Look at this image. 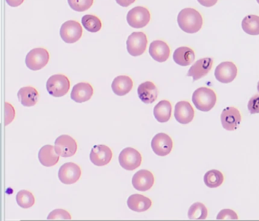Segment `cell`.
<instances>
[{"label":"cell","instance_id":"9c48e42d","mask_svg":"<svg viewBox=\"0 0 259 221\" xmlns=\"http://www.w3.org/2000/svg\"><path fill=\"white\" fill-rule=\"evenodd\" d=\"M55 150L57 154L62 157H70L75 155L78 149L76 141L68 136L62 135L55 141Z\"/></svg>","mask_w":259,"mask_h":221},{"label":"cell","instance_id":"8fae6325","mask_svg":"<svg viewBox=\"0 0 259 221\" xmlns=\"http://www.w3.org/2000/svg\"><path fill=\"white\" fill-rule=\"evenodd\" d=\"M174 142L172 139L165 133H158L151 141V148L154 154L160 157L168 155L172 151Z\"/></svg>","mask_w":259,"mask_h":221},{"label":"cell","instance_id":"8d00e7d4","mask_svg":"<svg viewBox=\"0 0 259 221\" xmlns=\"http://www.w3.org/2000/svg\"><path fill=\"white\" fill-rule=\"evenodd\" d=\"M218 0H198V2L204 7H212L216 5Z\"/></svg>","mask_w":259,"mask_h":221},{"label":"cell","instance_id":"5bb4252c","mask_svg":"<svg viewBox=\"0 0 259 221\" xmlns=\"http://www.w3.org/2000/svg\"><path fill=\"white\" fill-rule=\"evenodd\" d=\"M112 158L113 152L107 145H95L91 151L90 160L95 166H105L111 161Z\"/></svg>","mask_w":259,"mask_h":221},{"label":"cell","instance_id":"44dd1931","mask_svg":"<svg viewBox=\"0 0 259 221\" xmlns=\"http://www.w3.org/2000/svg\"><path fill=\"white\" fill-rule=\"evenodd\" d=\"M60 156L57 154L55 147L53 145H45L40 148L38 153L40 163L47 167L55 166L60 160Z\"/></svg>","mask_w":259,"mask_h":221},{"label":"cell","instance_id":"4fadbf2b","mask_svg":"<svg viewBox=\"0 0 259 221\" xmlns=\"http://www.w3.org/2000/svg\"><path fill=\"white\" fill-rule=\"evenodd\" d=\"M237 67L233 62H223L217 66L214 76L219 82L228 84L237 75Z\"/></svg>","mask_w":259,"mask_h":221},{"label":"cell","instance_id":"f546056e","mask_svg":"<svg viewBox=\"0 0 259 221\" xmlns=\"http://www.w3.org/2000/svg\"><path fill=\"white\" fill-rule=\"evenodd\" d=\"M207 216V209L204 204L195 202L189 207L188 217L189 219H205Z\"/></svg>","mask_w":259,"mask_h":221},{"label":"cell","instance_id":"d6986e66","mask_svg":"<svg viewBox=\"0 0 259 221\" xmlns=\"http://www.w3.org/2000/svg\"><path fill=\"white\" fill-rule=\"evenodd\" d=\"M149 54L153 60L158 63H163L169 59L170 49L166 42L160 40H154L150 45Z\"/></svg>","mask_w":259,"mask_h":221},{"label":"cell","instance_id":"7a4b0ae2","mask_svg":"<svg viewBox=\"0 0 259 221\" xmlns=\"http://www.w3.org/2000/svg\"><path fill=\"white\" fill-rule=\"evenodd\" d=\"M192 99L194 105L198 110L208 112L216 104L217 95L212 89L201 87L194 92Z\"/></svg>","mask_w":259,"mask_h":221},{"label":"cell","instance_id":"836d02e7","mask_svg":"<svg viewBox=\"0 0 259 221\" xmlns=\"http://www.w3.org/2000/svg\"><path fill=\"white\" fill-rule=\"evenodd\" d=\"M218 219H238L237 213L230 209H223L217 216Z\"/></svg>","mask_w":259,"mask_h":221},{"label":"cell","instance_id":"74e56055","mask_svg":"<svg viewBox=\"0 0 259 221\" xmlns=\"http://www.w3.org/2000/svg\"><path fill=\"white\" fill-rule=\"evenodd\" d=\"M7 4L11 7H18L23 4L25 0H6Z\"/></svg>","mask_w":259,"mask_h":221},{"label":"cell","instance_id":"ffe728a7","mask_svg":"<svg viewBox=\"0 0 259 221\" xmlns=\"http://www.w3.org/2000/svg\"><path fill=\"white\" fill-rule=\"evenodd\" d=\"M138 95L144 104H152L158 97V90L154 83L145 81L138 87Z\"/></svg>","mask_w":259,"mask_h":221},{"label":"cell","instance_id":"4dcf8cb0","mask_svg":"<svg viewBox=\"0 0 259 221\" xmlns=\"http://www.w3.org/2000/svg\"><path fill=\"white\" fill-rule=\"evenodd\" d=\"M16 201L22 208H29L35 203L34 195L28 190H21L16 195Z\"/></svg>","mask_w":259,"mask_h":221},{"label":"cell","instance_id":"e575fe53","mask_svg":"<svg viewBox=\"0 0 259 221\" xmlns=\"http://www.w3.org/2000/svg\"><path fill=\"white\" fill-rule=\"evenodd\" d=\"M5 125H8L14 120L15 116H16V111H15L14 107L10 103L6 102L5 104Z\"/></svg>","mask_w":259,"mask_h":221},{"label":"cell","instance_id":"484cf974","mask_svg":"<svg viewBox=\"0 0 259 221\" xmlns=\"http://www.w3.org/2000/svg\"><path fill=\"white\" fill-rule=\"evenodd\" d=\"M172 105L166 100L160 101L154 108V116L159 122H166L170 119Z\"/></svg>","mask_w":259,"mask_h":221},{"label":"cell","instance_id":"f35d334b","mask_svg":"<svg viewBox=\"0 0 259 221\" xmlns=\"http://www.w3.org/2000/svg\"><path fill=\"white\" fill-rule=\"evenodd\" d=\"M116 3L122 7H130L132 4L136 2V0H116Z\"/></svg>","mask_w":259,"mask_h":221},{"label":"cell","instance_id":"8992f818","mask_svg":"<svg viewBox=\"0 0 259 221\" xmlns=\"http://www.w3.org/2000/svg\"><path fill=\"white\" fill-rule=\"evenodd\" d=\"M120 166L126 170H134L142 164V154L133 148H126L121 151L119 156Z\"/></svg>","mask_w":259,"mask_h":221},{"label":"cell","instance_id":"60d3db41","mask_svg":"<svg viewBox=\"0 0 259 221\" xmlns=\"http://www.w3.org/2000/svg\"><path fill=\"white\" fill-rule=\"evenodd\" d=\"M256 1H257V4H258V5H259V0H256Z\"/></svg>","mask_w":259,"mask_h":221},{"label":"cell","instance_id":"5b68a950","mask_svg":"<svg viewBox=\"0 0 259 221\" xmlns=\"http://www.w3.org/2000/svg\"><path fill=\"white\" fill-rule=\"evenodd\" d=\"M148 37L145 33L133 32L127 39L126 47L128 54L133 57L142 55L146 51Z\"/></svg>","mask_w":259,"mask_h":221},{"label":"cell","instance_id":"7c38bea8","mask_svg":"<svg viewBox=\"0 0 259 221\" xmlns=\"http://www.w3.org/2000/svg\"><path fill=\"white\" fill-rule=\"evenodd\" d=\"M221 124L223 128L227 131H234L239 128L242 120L240 112L235 108L230 107L224 109L221 115Z\"/></svg>","mask_w":259,"mask_h":221},{"label":"cell","instance_id":"ac0fdd59","mask_svg":"<svg viewBox=\"0 0 259 221\" xmlns=\"http://www.w3.org/2000/svg\"><path fill=\"white\" fill-rule=\"evenodd\" d=\"M94 95L92 84L88 82H80L75 84L71 92V99L76 103L87 102Z\"/></svg>","mask_w":259,"mask_h":221},{"label":"cell","instance_id":"1f68e13d","mask_svg":"<svg viewBox=\"0 0 259 221\" xmlns=\"http://www.w3.org/2000/svg\"><path fill=\"white\" fill-rule=\"evenodd\" d=\"M68 4L74 11L82 13L92 7L94 0H68Z\"/></svg>","mask_w":259,"mask_h":221},{"label":"cell","instance_id":"9a60e30c","mask_svg":"<svg viewBox=\"0 0 259 221\" xmlns=\"http://www.w3.org/2000/svg\"><path fill=\"white\" fill-rule=\"evenodd\" d=\"M132 183L136 190L146 192L154 186V176L151 171L141 169L133 175Z\"/></svg>","mask_w":259,"mask_h":221},{"label":"cell","instance_id":"2e32d148","mask_svg":"<svg viewBox=\"0 0 259 221\" xmlns=\"http://www.w3.org/2000/svg\"><path fill=\"white\" fill-rule=\"evenodd\" d=\"M213 66V60L211 58L200 59L195 62L187 73V76L192 77L193 81H198L204 78L211 70Z\"/></svg>","mask_w":259,"mask_h":221},{"label":"cell","instance_id":"3957f363","mask_svg":"<svg viewBox=\"0 0 259 221\" xmlns=\"http://www.w3.org/2000/svg\"><path fill=\"white\" fill-rule=\"evenodd\" d=\"M70 89V81L66 75L57 74L50 77L47 81V90L51 96L61 98L65 96Z\"/></svg>","mask_w":259,"mask_h":221},{"label":"cell","instance_id":"d6a6232c","mask_svg":"<svg viewBox=\"0 0 259 221\" xmlns=\"http://www.w3.org/2000/svg\"><path fill=\"white\" fill-rule=\"evenodd\" d=\"M70 213L63 209H56L53 210L48 216V219H71Z\"/></svg>","mask_w":259,"mask_h":221},{"label":"cell","instance_id":"ba28073f","mask_svg":"<svg viewBox=\"0 0 259 221\" xmlns=\"http://www.w3.org/2000/svg\"><path fill=\"white\" fill-rule=\"evenodd\" d=\"M83 29L79 22L76 21H67L60 28V37L65 43H74L79 40L82 36Z\"/></svg>","mask_w":259,"mask_h":221},{"label":"cell","instance_id":"d4e9b609","mask_svg":"<svg viewBox=\"0 0 259 221\" xmlns=\"http://www.w3.org/2000/svg\"><path fill=\"white\" fill-rule=\"evenodd\" d=\"M195 55L193 50L187 47H181L177 48L174 53L172 59L179 66H190L194 60Z\"/></svg>","mask_w":259,"mask_h":221},{"label":"cell","instance_id":"cb8c5ba5","mask_svg":"<svg viewBox=\"0 0 259 221\" xmlns=\"http://www.w3.org/2000/svg\"><path fill=\"white\" fill-rule=\"evenodd\" d=\"M18 98L24 107H31L38 102L39 93L31 86L22 87L18 92Z\"/></svg>","mask_w":259,"mask_h":221},{"label":"cell","instance_id":"4316f807","mask_svg":"<svg viewBox=\"0 0 259 221\" xmlns=\"http://www.w3.org/2000/svg\"><path fill=\"white\" fill-rule=\"evenodd\" d=\"M242 28L248 35H259V16L250 15L244 18Z\"/></svg>","mask_w":259,"mask_h":221},{"label":"cell","instance_id":"30bf717a","mask_svg":"<svg viewBox=\"0 0 259 221\" xmlns=\"http://www.w3.org/2000/svg\"><path fill=\"white\" fill-rule=\"evenodd\" d=\"M81 169L76 163L69 162L65 163L58 172L59 179L63 184L70 185L77 183L81 178Z\"/></svg>","mask_w":259,"mask_h":221},{"label":"cell","instance_id":"603a6c76","mask_svg":"<svg viewBox=\"0 0 259 221\" xmlns=\"http://www.w3.org/2000/svg\"><path fill=\"white\" fill-rule=\"evenodd\" d=\"M111 87L115 95L117 96H125L133 89V81L130 76L119 75L114 78Z\"/></svg>","mask_w":259,"mask_h":221},{"label":"cell","instance_id":"52a82bcc","mask_svg":"<svg viewBox=\"0 0 259 221\" xmlns=\"http://www.w3.org/2000/svg\"><path fill=\"white\" fill-rule=\"evenodd\" d=\"M126 20L132 28H142L149 23L151 13L145 7H136L128 12Z\"/></svg>","mask_w":259,"mask_h":221},{"label":"cell","instance_id":"f1b7e54d","mask_svg":"<svg viewBox=\"0 0 259 221\" xmlns=\"http://www.w3.org/2000/svg\"><path fill=\"white\" fill-rule=\"evenodd\" d=\"M83 27L89 32H98L102 28L101 19L93 15H85L81 19Z\"/></svg>","mask_w":259,"mask_h":221},{"label":"cell","instance_id":"7402d4cb","mask_svg":"<svg viewBox=\"0 0 259 221\" xmlns=\"http://www.w3.org/2000/svg\"><path fill=\"white\" fill-rule=\"evenodd\" d=\"M128 208L133 211L144 212L148 210L152 205V201L145 195L134 194L130 195L127 200Z\"/></svg>","mask_w":259,"mask_h":221},{"label":"cell","instance_id":"d590c367","mask_svg":"<svg viewBox=\"0 0 259 221\" xmlns=\"http://www.w3.org/2000/svg\"><path fill=\"white\" fill-rule=\"evenodd\" d=\"M248 110L251 114L259 113V95H255L250 98L248 103Z\"/></svg>","mask_w":259,"mask_h":221},{"label":"cell","instance_id":"83f0119b","mask_svg":"<svg viewBox=\"0 0 259 221\" xmlns=\"http://www.w3.org/2000/svg\"><path fill=\"white\" fill-rule=\"evenodd\" d=\"M224 177L222 172L218 169H210L204 175V183L210 189L219 187L224 183Z\"/></svg>","mask_w":259,"mask_h":221},{"label":"cell","instance_id":"ab89813d","mask_svg":"<svg viewBox=\"0 0 259 221\" xmlns=\"http://www.w3.org/2000/svg\"><path fill=\"white\" fill-rule=\"evenodd\" d=\"M257 92H259V81H258V82H257Z\"/></svg>","mask_w":259,"mask_h":221},{"label":"cell","instance_id":"6da1fadb","mask_svg":"<svg viewBox=\"0 0 259 221\" xmlns=\"http://www.w3.org/2000/svg\"><path fill=\"white\" fill-rule=\"evenodd\" d=\"M179 27L188 34H195L202 28L203 19L195 9L186 8L180 11L177 17Z\"/></svg>","mask_w":259,"mask_h":221},{"label":"cell","instance_id":"277c9868","mask_svg":"<svg viewBox=\"0 0 259 221\" xmlns=\"http://www.w3.org/2000/svg\"><path fill=\"white\" fill-rule=\"evenodd\" d=\"M49 52L45 48H38L31 50L25 58V64L32 71H38L45 68L49 63Z\"/></svg>","mask_w":259,"mask_h":221},{"label":"cell","instance_id":"e0dca14e","mask_svg":"<svg viewBox=\"0 0 259 221\" xmlns=\"http://www.w3.org/2000/svg\"><path fill=\"white\" fill-rule=\"evenodd\" d=\"M174 116L176 120L181 124H189L193 120L195 111L187 101H180L175 106Z\"/></svg>","mask_w":259,"mask_h":221}]
</instances>
